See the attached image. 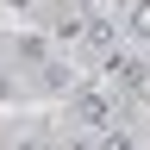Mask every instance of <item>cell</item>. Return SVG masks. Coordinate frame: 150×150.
<instances>
[{
  "mask_svg": "<svg viewBox=\"0 0 150 150\" xmlns=\"http://www.w3.org/2000/svg\"><path fill=\"white\" fill-rule=\"evenodd\" d=\"M144 81H150V75H144V56L138 50H131V56H106V88L112 94H131V100H138Z\"/></svg>",
  "mask_w": 150,
  "mask_h": 150,
  "instance_id": "obj_1",
  "label": "cell"
},
{
  "mask_svg": "<svg viewBox=\"0 0 150 150\" xmlns=\"http://www.w3.org/2000/svg\"><path fill=\"white\" fill-rule=\"evenodd\" d=\"M75 119H81V125H112V94L81 88V94H75Z\"/></svg>",
  "mask_w": 150,
  "mask_h": 150,
  "instance_id": "obj_2",
  "label": "cell"
},
{
  "mask_svg": "<svg viewBox=\"0 0 150 150\" xmlns=\"http://www.w3.org/2000/svg\"><path fill=\"white\" fill-rule=\"evenodd\" d=\"M75 38H88L94 50H112V38H119V31H112V19H100V13H88V19H75Z\"/></svg>",
  "mask_w": 150,
  "mask_h": 150,
  "instance_id": "obj_3",
  "label": "cell"
},
{
  "mask_svg": "<svg viewBox=\"0 0 150 150\" xmlns=\"http://www.w3.org/2000/svg\"><path fill=\"white\" fill-rule=\"evenodd\" d=\"M125 31L138 38V44L150 38V6H144V0H131V19H125Z\"/></svg>",
  "mask_w": 150,
  "mask_h": 150,
  "instance_id": "obj_4",
  "label": "cell"
},
{
  "mask_svg": "<svg viewBox=\"0 0 150 150\" xmlns=\"http://www.w3.org/2000/svg\"><path fill=\"white\" fill-rule=\"evenodd\" d=\"M44 50H50L44 38H19V56H25V63H44Z\"/></svg>",
  "mask_w": 150,
  "mask_h": 150,
  "instance_id": "obj_5",
  "label": "cell"
},
{
  "mask_svg": "<svg viewBox=\"0 0 150 150\" xmlns=\"http://www.w3.org/2000/svg\"><path fill=\"white\" fill-rule=\"evenodd\" d=\"M6 6H19V13H25V6H31V0H6Z\"/></svg>",
  "mask_w": 150,
  "mask_h": 150,
  "instance_id": "obj_6",
  "label": "cell"
},
{
  "mask_svg": "<svg viewBox=\"0 0 150 150\" xmlns=\"http://www.w3.org/2000/svg\"><path fill=\"white\" fill-rule=\"evenodd\" d=\"M0 100H6V75H0Z\"/></svg>",
  "mask_w": 150,
  "mask_h": 150,
  "instance_id": "obj_7",
  "label": "cell"
}]
</instances>
